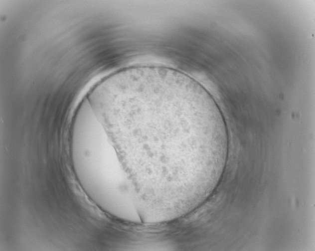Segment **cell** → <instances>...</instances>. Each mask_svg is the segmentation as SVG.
Instances as JSON below:
<instances>
[{"label": "cell", "instance_id": "obj_1", "mask_svg": "<svg viewBox=\"0 0 315 251\" xmlns=\"http://www.w3.org/2000/svg\"><path fill=\"white\" fill-rule=\"evenodd\" d=\"M115 115L127 119L136 146V173L163 180L191 175L223 159L228 139L220 109L206 90L150 81L129 90Z\"/></svg>", "mask_w": 315, "mask_h": 251}]
</instances>
